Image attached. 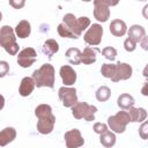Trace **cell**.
Wrapping results in <instances>:
<instances>
[{
    "instance_id": "1",
    "label": "cell",
    "mask_w": 148,
    "mask_h": 148,
    "mask_svg": "<svg viewBox=\"0 0 148 148\" xmlns=\"http://www.w3.org/2000/svg\"><path fill=\"white\" fill-rule=\"evenodd\" d=\"M35 114L38 118L37 131L40 134H50L53 131L56 117L49 104H40L35 109Z\"/></svg>"
},
{
    "instance_id": "2",
    "label": "cell",
    "mask_w": 148,
    "mask_h": 148,
    "mask_svg": "<svg viewBox=\"0 0 148 148\" xmlns=\"http://www.w3.org/2000/svg\"><path fill=\"white\" fill-rule=\"evenodd\" d=\"M35 80L36 87H54V68L51 64H44L32 73L31 76Z\"/></svg>"
},
{
    "instance_id": "3",
    "label": "cell",
    "mask_w": 148,
    "mask_h": 148,
    "mask_svg": "<svg viewBox=\"0 0 148 148\" xmlns=\"http://www.w3.org/2000/svg\"><path fill=\"white\" fill-rule=\"evenodd\" d=\"M0 44L7 53L15 56L18 52V44L16 43V37L13 29L9 25H3L0 30Z\"/></svg>"
},
{
    "instance_id": "4",
    "label": "cell",
    "mask_w": 148,
    "mask_h": 148,
    "mask_svg": "<svg viewBox=\"0 0 148 148\" xmlns=\"http://www.w3.org/2000/svg\"><path fill=\"white\" fill-rule=\"evenodd\" d=\"M97 108L95 105H89L86 102H77L72 108V114L76 119H86L87 121H92L95 119V113Z\"/></svg>"
},
{
    "instance_id": "5",
    "label": "cell",
    "mask_w": 148,
    "mask_h": 148,
    "mask_svg": "<svg viewBox=\"0 0 148 148\" xmlns=\"http://www.w3.org/2000/svg\"><path fill=\"white\" fill-rule=\"evenodd\" d=\"M131 121L130 114L126 111H119L116 114L108 118L109 127L116 133H123L126 130L127 124Z\"/></svg>"
},
{
    "instance_id": "6",
    "label": "cell",
    "mask_w": 148,
    "mask_h": 148,
    "mask_svg": "<svg viewBox=\"0 0 148 148\" xmlns=\"http://www.w3.org/2000/svg\"><path fill=\"white\" fill-rule=\"evenodd\" d=\"M117 2H110V1H102V0H95L94 1V16L99 22H106L110 17V6H114Z\"/></svg>"
},
{
    "instance_id": "7",
    "label": "cell",
    "mask_w": 148,
    "mask_h": 148,
    "mask_svg": "<svg viewBox=\"0 0 148 148\" xmlns=\"http://www.w3.org/2000/svg\"><path fill=\"white\" fill-rule=\"evenodd\" d=\"M59 99L62 102L64 106L66 108H73L77 103V96H76V90L75 88H69V87H61L58 91Z\"/></svg>"
},
{
    "instance_id": "8",
    "label": "cell",
    "mask_w": 148,
    "mask_h": 148,
    "mask_svg": "<svg viewBox=\"0 0 148 148\" xmlns=\"http://www.w3.org/2000/svg\"><path fill=\"white\" fill-rule=\"evenodd\" d=\"M102 35H103V28H102V25L98 24V23H95L84 34L83 39L89 45H98L101 43V40H102Z\"/></svg>"
},
{
    "instance_id": "9",
    "label": "cell",
    "mask_w": 148,
    "mask_h": 148,
    "mask_svg": "<svg viewBox=\"0 0 148 148\" xmlns=\"http://www.w3.org/2000/svg\"><path fill=\"white\" fill-rule=\"evenodd\" d=\"M36 58H37V53H36L35 49L25 47L21 52H18L17 64L21 67H23V68H28V67H30L36 61Z\"/></svg>"
},
{
    "instance_id": "10",
    "label": "cell",
    "mask_w": 148,
    "mask_h": 148,
    "mask_svg": "<svg viewBox=\"0 0 148 148\" xmlns=\"http://www.w3.org/2000/svg\"><path fill=\"white\" fill-rule=\"evenodd\" d=\"M64 138H65L67 148H79V147L83 146V143H84V139L82 138L81 132L77 128L66 132Z\"/></svg>"
},
{
    "instance_id": "11",
    "label": "cell",
    "mask_w": 148,
    "mask_h": 148,
    "mask_svg": "<svg viewBox=\"0 0 148 148\" xmlns=\"http://www.w3.org/2000/svg\"><path fill=\"white\" fill-rule=\"evenodd\" d=\"M117 71H116V76L113 77V82H118L120 80H127L132 76V67L131 65L126 62H117Z\"/></svg>"
},
{
    "instance_id": "12",
    "label": "cell",
    "mask_w": 148,
    "mask_h": 148,
    "mask_svg": "<svg viewBox=\"0 0 148 148\" xmlns=\"http://www.w3.org/2000/svg\"><path fill=\"white\" fill-rule=\"evenodd\" d=\"M60 76L65 86H72L76 81V73L68 65H64L60 67Z\"/></svg>"
},
{
    "instance_id": "13",
    "label": "cell",
    "mask_w": 148,
    "mask_h": 148,
    "mask_svg": "<svg viewBox=\"0 0 148 148\" xmlns=\"http://www.w3.org/2000/svg\"><path fill=\"white\" fill-rule=\"evenodd\" d=\"M35 86H36V83H35V80L32 77H29V76L23 77L22 81H21V83H20V88H18L20 95L23 96V97L29 96L32 92Z\"/></svg>"
},
{
    "instance_id": "14",
    "label": "cell",
    "mask_w": 148,
    "mask_h": 148,
    "mask_svg": "<svg viewBox=\"0 0 148 148\" xmlns=\"http://www.w3.org/2000/svg\"><path fill=\"white\" fill-rule=\"evenodd\" d=\"M127 31V27H126V23L121 20H113L111 21V24H110V32L116 36V37H121L126 34Z\"/></svg>"
},
{
    "instance_id": "15",
    "label": "cell",
    "mask_w": 148,
    "mask_h": 148,
    "mask_svg": "<svg viewBox=\"0 0 148 148\" xmlns=\"http://www.w3.org/2000/svg\"><path fill=\"white\" fill-rule=\"evenodd\" d=\"M16 138V131L13 127H6L0 132V146L5 147Z\"/></svg>"
},
{
    "instance_id": "16",
    "label": "cell",
    "mask_w": 148,
    "mask_h": 148,
    "mask_svg": "<svg viewBox=\"0 0 148 148\" xmlns=\"http://www.w3.org/2000/svg\"><path fill=\"white\" fill-rule=\"evenodd\" d=\"M145 36H146V31H145L143 27H141L139 24H134V25L130 27V29H128V37L131 39H133L135 43L141 42Z\"/></svg>"
},
{
    "instance_id": "17",
    "label": "cell",
    "mask_w": 148,
    "mask_h": 148,
    "mask_svg": "<svg viewBox=\"0 0 148 148\" xmlns=\"http://www.w3.org/2000/svg\"><path fill=\"white\" fill-rule=\"evenodd\" d=\"M128 114L132 123H140L146 120L147 118V111L143 108H131L128 110Z\"/></svg>"
},
{
    "instance_id": "18",
    "label": "cell",
    "mask_w": 148,
    "mask_h": 148,
    "mask_svg": "<svg viewBox=\"0 0 148 148\" xmlns=\"http://www.w3.org/2000/svg\"><path fill=\"white\" fill-rule=\"evenodd\" d=\"M31 32V25L28 21L22 20L17 23L16 28H15V34L18 38H27Z\"/></svg>"
},
{
    "instance_id": "19",
    "label": "cell",
    "mask_w": 148,
    "mask_h": 148,
    "mask_svg": "<svg viewBox=\"0 0 148 148\" xmlns=\"http://www.w3.org/2000/svg\"><path fill=\"white\" fill-rule=\"evenodd\" d=\"M62 22L72 30V32L75 35V36H80L81 35V32H80V30H79V27H77V18L73 15V14H71V13H68V14H66L65 16H64V18H62Z\"/></svg>"
},
{
    "instance_id": "20",
    "label": "cell",
    "mask_w": 148,
    "mask_h": 148,
    "mask_svg": "<svg viewBox=\"0 0 148 148\" xmlns=\"http://www.w3.org/2000/svg\"><path fill=\"white\" fill-rule=\"evenodd\" d=\"M134 103H135V101H134L133 96H131L130 94H121L117 99L118 106L123 110H130L131 108H133Z\"/></svg>"
},
{
    "instance_id": "21",
    "label": "cell",
    "mask_w": 148,
    "mask_h": 148,
    "mask_svg": "<svg viewBox=\"0 0 148 148\" xmlns=\"http://www.w3.org/2000/svg\"><path fill=\"white\" fill-rule=\"evenodd\" d=\"M97 52H99L98 49H92L90 46L86 47L82 52V62L86 65H90L94 64L96 61V54Z\"/></svg>"
},
{
    "instance_id": "22",
    "label": "cell",
    "mask_w": 148,
    "mask_h": 148,
    "mask_svg": "<svg viewBox=\"0 0 148 148\" xmlns=\"http://www.w3.org/2000/svg\"><path fill=\"white\" fill-rule=\"evenodd\" d=\"M66 57L73 65H79L82 62V52L77 47H71L66 51Z\"/></svg>"
},
{
    "instance_id": "23",
    "label": "cell",
    "mask_w": 148,
    "mask_h": 148,
    "mask_svg": "<svg viewBox=\"0 0 148 148\" xmlns=\"http://www.w3.org/2000/svg\"><path fill=\"white\" fill-rule=\"evenodd\" d=\"M59 50V45L54 39H47L45 40V43L43 44V52L49 57L52 58V56L54 53H57Z\"/></svg>"
},
{
    "instance_id": "24",
    "label": "cell",
    "mask_w": 148,
    "mask_h": 148,
    "mask_svg": "<svg viewBox=\"0 0 148 148\" xmlns=\"http://www.w3.org/2000/svg\"><path fill=\"white\" fill-rule=\"evenodd\" d=\"M99 141H101V143H102L105 148H111V147H113L114 143H116V135H114L113 132H111V131L108 130L106 132H104V133L101 134Z\"/></svg>"
},
{
    "instance_id": "25",
    "label": "cell",
    "mask_w": 148,
    "mask_h": 148,
    "mask_svg": "<svg viewBox=\"0 0 148 148\" xmlns=\"http://www.w3.org/2000/svg\"><path fill=\"white\" fill-rule=\"evenodd\" d=\"M116 71H117V65H113V64H103L101 67L102 75L111 80H113V77L116 76Z\"/></svg>"
},
{
    "instance_id": "26",
    "label": "cell",
    "mask_w": 148,
    "mask_h": 148,
    "mask_svg": "<svg viewBox=\"0 0 148 148\" xmlns=\"http://www.w3.org/2000/svg\"><path fill=\"white\" fill-rule=\"evenodd\" d=\"M110 96H111V90H110V88L106 87V86L99 87V88L97 89V91H96V98H97V101H99V102H105V101H108V99L110 98Z\"/></svg>"
},
{
    "instance_id": "27",
    "label": "cell",
    "mask_w": 148,
    "mask_h": 148,
    "mask_svg": "<svg viewBox=\"0 0 148 148\" xmlns=\"http://www.w3.org/2000/svg\"><path fill=\"white\" fill-rule=\"evenodd\" d=\"M57 30H58V34H59L60 37H64V38H77V36H75V35L72 32V30H71L64 22L58 25Z\"/></svg>"
},
{
    "instance_id": "28",
    "label": "cell",
    "mask_w": 148,
    "mask_h": 148,
    "mask_svg": "<svg viewBox=\"0 0 148 148\" xmlns=\"http://www.w3.org/2000/svg\"><path fill=\"white\" fill-rule=\"evenodd\" d=\"M102 54L106 58V59H109V60H114L116 59V56H117V50L114 49V47H112V46H106V47H104L103 50H102Z\"/></svg>"
},
{
    "instance_id": "29",
    "label": "cell",
    "mask_w": 148,
    "mask_h": 148,
    "mask_svg": "<svg viewBox=\"0 0 148 148\" xmlns=\"http://www.w3.org/2000/svg\"><path fill=\"white\" fill-rule=\"evenodd\" d=\"M89 24H90V20L87 16H81L77 18V27H79V30L81 34L84 29H87L89 27Z\"/></svg>"
},
{
    "instance_id": "30",
    "label": "cell",
    "mask_w": 148,
    "mask_h": 148,
    "mask_svg": "<svg viewBox=\"0 0 148 148\" xmlns=\"http://www.w3.org/2000/svg\"><path fill=\"white\" fill-rule=\"evenodd\" d=\"M139 134H140L141 139H145V140L148 139V120H146L141 124V126L139 127Z\"/></svg>"
},
{
    "instance_id": "31",
    "label": "cell",
    "mask_w": 148,
    "mask_h": 148,
    "mask_svg": "<svg viewBox=\"0 0 148 148\" xmlns=\"http://www.w3.org/2000/svg\"><path fill=\"white\" fill-rule=\"evenodd\" d=\"M124 47H125V50H126L127 52H133V51L135 50V47H136V43H135L133 39H131V38L128 37V38H126L125 42H124Z\"/></svg>"
},
{
    "instance_id": "32",
    "label": "cell",
    "mask_w": 148,
    "mask_h": 148,
    "mask_svg": "<svg viewBox=\"0 0 148 148\" xmlns=\"http://www.w3.org/2000/svg\"><path fill=\"white\" fill-rule=\"evenodd\" d=\"M108 131V126L103 123H95L94 124V132L97 134H102Z\"/></svg>"
},
{
    "instance_id": "33",
    "label": "cell",
    "mask_w": 148,
    "mask_h": 148,
    "mask_svg": "<svg viewBox=\"0 0 148 148\" xmlns=\"http://www.w3.org/2000/svg\"><path fill=\"white\" fill-rule=\"evenodd\" d=\"M9 71V66L6 61H0V76H5L7 74V72Z\"/></svg>"
},
{
    "instance_id": "34",
    "label": "cell",
    "mask_w": 148,
    "mask_h": 148,
    "mask_svg": "<svg viewBox=\"0 0 148 148\" xmlns=\"http://www.w3.org/2000/svg\"><path fill=\"white\" fill-rule=\"evenodd\" d=\"M140 44H141V47H142L145 51H148V36H145V37L142 38V40L140 42Z\"/></svg>"
},
{
    "instance_id": "35",
    "label": "cell",
    "mask_w": 148,
    "mask_h": 148,
    "mask_svg": "<svg viewBox=\"0 0 148 148\" xmlns=\"http://www.w3.org/2000/svg\"><path fill=\"white\" fill-rule=\"evenodd\" d=\"M141 94H142L143 96H148V81L143 84V87H142V89H141Z\"/></svg>"
},
{
    "instance_id": "36",
    "label": "cell",
    "mask_w": 148,
    "mask_h": 148,
    "mask_svg": "<svg viewBox=\"0 0 148 148\" xmlns=\"http://www.w3.org/2000/svg\"><path fill=\"white\" fill-rule=\"evenodd\" d=\"M142 15H143V17H145V18H147V20H148V3L143 7V9H142Z\"/></svg>"
},
{
    "instance_id": "37",
    "label": "cell",
    "mask_w": 148,
    "mask_h": 148,
    "mask_svg": "<svg viewBox=\"0 0 148 148\" xmlns=\"http://www.w3.org/2000/svg\"><path fill=\"white\" fill-rule=\"evenodd\" d=\"M9 3H10L12 6H14V7H16V8H20V7H22V6L24 5V1H22L21 3H15L14 1H9Z\"/></svg>"
},
{
    "instance_id": "38",
    "label": "cell",
    "mask_w": 148,
    "mask_h": 148,
    "mask_svg": "<svg viewBox=\"0 0 148 148\" xmlns=\"http://www.w3.org/2000/svg\"><path fill=\"white\" fill-rule=\"evenodd\" d=\"M142 74H143V76H145V77H147V79H148V64H147V65H146V67L143 68Z\"/></svg>"
}]
</instances>
